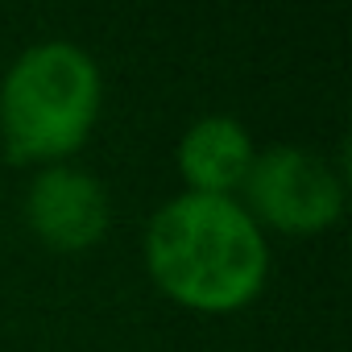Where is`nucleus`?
Instances as JSON below:
<instances>
[{
    "instance_id": "f257e3e1",
    "label": "nucleus",
    "mask_w": 352,
    "mask_h": 352,
    "mask_svg": "<svg viewBox=\"0 0 352 352\" xmlns=\"http://www.w3.org/2000/svg\"><path fill=\"white\" fill-rule=\"evenodd\" d=\"M149 282L183 311L236 315L253 307L270 282V236L241 199L170 195L141 232Z\"/></svg>"
},
{
    "instance_id": "f03ea898",
    "label": "nucleus",
    "mask_w": 352,
    "mask_h": 352,
    "mask_svg": "<svg viewBox=\"0 0 352 352\" xmlns=\"http://www.w3.org/2000/svg\"><path fill=\"white\" fill-rule=\"evenodd\" d=\"M104 108L100 63L67 42L25 46L0 79V145L13 166H58L71 162Z\"/></svg>"
},
{
    "instance_id": "7ed1b4c3",
    "label": "nucleus",
    "mask_w": 352,
    "mask_h": 352,
    "mask_svg": "<svg viewBox=\"0 0 352 352\" xmlns=\"http://www.w3.org/2000/svg\"><path fill=\"white\" fill-rule=\"evenodd\" d=\"M236 199L265 236L278 232L307 241L340 224L348 187L323 153L307 145H270L257 149Z\"/></svg>"
},
{
    "instance_id": "20e7f679",
    "label": "nucleus",
    "mask_w": 352,
    "mask_h": 352,
    "mask_svg": "<svg viewBox=\"0 0 352 352\" xmlns=\"http://www.w3.org/2000/svg\"><path fill=\"white\" fill-rule=\"evenodd\" d=\"M21 212H25L34 241L50 253H87L112 228L108 187L75 162L34 170Z\"/></svg>"
},
{
    "instance_id": "39448f33",
    "label": "nucleus",
    "mask_w": 352,
    "mask_h": 352,
    "mask_svg": "<svg viewBox=\"0 0 352 352\" xmlns=\"http://www.w3.org/2000/svg\"><path fill=\"white\" fill-rule=\"evenodd\" d=\"M257 157V141L245 120L228 112H208L191 120L174 145V170L191 195H220L236 199Z\"/></svg>"
}]
</instances>
